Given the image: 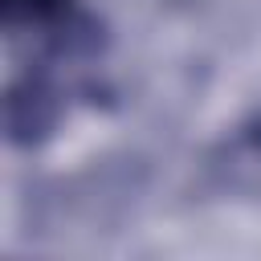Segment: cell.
<instances>
[{"label":"cell","instance_id":"obj_1","mask_svg":"<svg viewBox=\"0 0 261 261\" xmlns=\"http://www.w3.org/2000/svg\"><path fill=\"white\" fill-rule=\"evenodd\" d=\"M8 37H37L49 53L77 57L94 49V20L77 8V0H0Z\"/></svg>","mask_w":261,"mask_h":261}]
</instances>
